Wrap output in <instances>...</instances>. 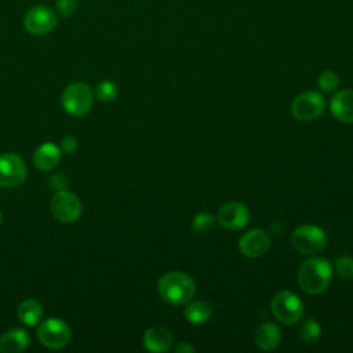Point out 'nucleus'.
Instances as JSON below:
<instances>
[{
    "label": "nucleus",
    "instance_id": "obj_18",
    "mask_svg": "<svg viewBox=\"0 0 353 353\" xmlns=\"http://www.w3.org/2000/svg\"><path fill=\"white\" fill-rule=\"evenodd\" d=\"M43 316L41 305L34 299H26L18 306V317L26 325H36Z\"/></svg>",
    "mask_w": 353,
    "mask_h": 353
},
{
    "label": "nucleus",
    "instance_id": "obj_2",
    "mask_svg": "<svg viewBox=\"0 0 353 353\" xmlns=\"http://www.w3.org/2000/svg\"><path fill=\"white\" fill-rule=\"evenodd\" d=\"M160 296L171 305H185L194 295L196 285L193 279L182 272H170L157 281Z\"/></svg>",
    "mask_w": 353,
    "mask_h": 353
},
{
    "label": "nucleus",
    "instance_id": "obj_1",
    "mask_svg": "<svg viewBox=\"0 0 353 353\" xmlns=\"http://www.w3.org/2000/svg\"><path fill=\"white\" fill-rule=\"evenodd\" d=\"M332 277V266L324 258H310L301 263L298 269V283L309 294H320L327 290Z\"/></svg>",
    "mask_w": 353,
    "mask_h": 353
},
{
    "label": "nucleus",
    "instance_id": "obj_5",
    "mask_svg": "<svg viewBox=\"0 0 353 353\" xmlns=\"http://www.w3.org/2000/svg\"><path fill=\"white\" fill-rule=\"evenodd\" d=\"M272 312L281 323L294 324L303 314V303L295 294L281 291L272 299Z\"/></svg>",
    "mask_w": 353,
    "mask_h": 353
},
{
    "label": "nucleus",
    "instance_id": "obj_27",
    "mask_svg": "<svg viewBox=\"0 0 353 353\" xmlns=\"http://www.w3.org/2000/svg\"><path fill=\"white\" fill-rule=\"evenodd\" d=\"M175 352H182V353H190V352H194V347L189 343V342H181L179 345H176L175 347Z\"/></svg>",
    "mask_w": 353,
    "mask_h": 353
},
{
    "label": "nucleus",
    "instance_id": "obj_9",
    "mask_svg": "<svg viewBox=\"0 0 353 353\" xmlns=\"http://www.w3.org/2000/svg\"><path fill=\"white\" fill-rule=\"evenodd\" d=\"M58 23V18L54 10L44 7V6H36L23 17V26L25 29L34 36L47 34L51 30L55 29Z\"/></svg>",
    "mask_w": 353,
    "mask_h": 353
},
{
    "label": "nucleus",
    "instance_id": "obj_14",
    "mask_svg": "<svg viewBox=\"0 0 353 353\" xmlns=\"http://www.w3.org/2000/svg\"><path fill=\"white\" fill-rule=\"evenodd\" d=\"M59 160H61V149L52 142L41 143L33 154L34 165L43 171H50L55 168Z\"/></svg>",
    "mask_w": 353,
    "mask_h": 353
},
{
    "label": "nucleus",
    "instance_id": "obj_17",
    "mask_svg": "<svg viewBox=\"0 0 353 353\" xmlns=\"http://www.w3.org/2000/svg\"><path fill=\"white\" fill-rule=\"evenodd\" d=\"M254 341L256 347L262 350H273L279 346L281 341V334L280 330L276 324L273 323H263L259 325L255 331Z\"/></svg>",
    "mask_w": 353,
    "mask_h": 353
},
{
    "label": "nucleus",
    "instance_id": "obj_25",
    "mask_svg": "<svg viewBox=\"0 0 353 353\" xmlns=\"http://www.w3.org/2000/svg\"><path fill=\"white\" fill-rule=\"evenodd\" d=\"M55 7H57V11L61 17H70L76 7H77V0H57L55 1Z\"/></svg>",
    "mask_w": 353,
    "mask_h": 353
},
{
    "label": "nucleus",
    "instance_id": "obj_19",
    "mask_svg": "<svg viewBox=\"0 0 353 353\" xmlns=\"http://www.w3.org/2000/svg\"><path fill=\"white\" fill-rule=\"evenodd\" d=\"M212 314L211 306L204 301L190 302L185 309V317L193 324H203L210 320Z\"/></svg>",
    "mask_w": 353,
    "mask_h": 353
},
{
    "label": "nucleus",
    "instance_id": "obj_20",
    "mask_svg": "<svg viewBox=\"0 0 353 353\" xmlns=\"http://www.w3.org/2000/svg\"><path fill=\"white\" fill-rule=\"evenodd\" d=\"M321 328L313 319H306L299 328V336L305 343H316L320 338Z\"/></svg>",
    "mask_w": 353,
    "mask_h": 353
},
{
    "label": "nucleus",
    "instance_id": "obj_7",
    "mask_svg": "<svg viewBox=\"0 0 353 353\" xmlns=\"http://www.w3.org/2000/svg\"><path fill=\"white\" fill-rule=\"evenodd\" d=\"M325 108V101L316 91H305L299 94L291 103V113L301 121H309L319 117Z\"/></svg>",
    "mask_w": 353,
    "mask_h": 353
},
{
    "label": "nucleus",
    "instance_id": "obj_11",
    "mask_svg": "<svg viewBox=\"0 0 353 353\" xmlns=\"http://www.w3.org/2000/svg\"><path fill=\"white\" fill-rule=\"evenodd\" d=\"M216 221L225 229L234 230L244 228L250 221L248 208L237 201H229L221 205L216 214Z\"/></svg>",
    "mask_w": 353,
    "mask_h": 353
},
{
    "label": "nucleus",
    "instance_id": "obj_10",
    "mask_svg": "<svg viewBox=\"0 0 353 353\" xmlns=\"http://www.w3.org/2000/svg\"><path fill=\"white\" fill-rule=\"evenodd\" d=\"M28 170L25 161L17 153H4L0 156V186L14 188L26 178Z\"/></svg>",
    "mask_w": 353,
    "mask_h": 353
},
{
    "label": "nucleus",
    "instance_id": "obj_13",
    "mask_svg": "<svg viewBox=\"0 0 353 353\" xmlns=\"http://www.w3.org/2000/svg\"><path fill=\"white\" fill-rule=\"evenodd\" d=\"M330 110L339 121L353 123V90L336 92L330 102Z\"/></svg>",
    "mask_w": 353,
    "mask_h": 353
},
{
    "label": "nucleus",
    "instance_id": "obj_6",
    "mask_svg": "<svg viewBox=\"0 0 353 353\" xmlns=\"http://www.w3.org/2000/svg\"><path fill=\"white\" fill-rule=\"evenodd\" d=\"M70 328L69 325L61 320V319H47L44 320L39 330H37V338L39 341L51 349H59L69 343L70 341Z\"/></svg>",
    "mask_w": 353,
    "mask_h": 353
},
{
    "label": "nucleus",
    "instance_id": "obj_4",
    "mask_svg": "<svg viewBox=\"0 0 353 353\" xmlns=\"http://www.w3.org/2000/svg\"><path fill=\"white\" fill-rule=\"evenodd\" d=\"M63 109L73 116L85 114L92 105V92L84 83H72L62 94Z\"/></svg>",
    "mask_w": 353,
    "mask_h": 353
},
{
    "label": "nucleus",
    "instance_id": "obj_21",
    "mask_svg": "<svg viewBox=\"0 0 353 353\" xmlns=\"http://www.w3.org/2000/svg\"><path fill=\"white\" fill-rule=\"evenodd\" d=\"M119 94V90H117V85L113 83V81H102L97 85L95 88V95L98 99H101L102 102H110L113 101Z\"/></svg>",
    "mask_w": 353,
    "mask_h": 353
},
{
    "label": "nucleus",
    "instance_id": "obj_16",
    "mask_svg": "<svg viewBox=\"0 0 353 353\" xmlns=\"http://www.w3.org/2000/svg\"><path fill=\"white\" fill-rule=\"evenodd\" d=\"M30 342L29 334L22 328L8 330L0 336V352L18 353L23 352Z\"/></svg>",
    "mask_w": 353,
    "mask_h": 353
},
{
    "label": "nucleus",
    "instance_id": "obj_8",
    "mask_svg": "<svg viewBox=\"0 0 353 353\" xmlns=\"http://www.w3.org/2000/svg\"><path fill=\"white\" fill-rule=\"evenodd\" d=\"M51 212L62 223H72L81 215V203L69 190H59L51 200Z\"/></svg>",
    "mask_w": 353,
    "mask_h": 353
},
{
    "label": "nucleus",
    "instance_id": "obj_23",
    "mask_svg": "<svg viewBox=\"0 0 353 353\" xmlns=\"http://www.w3.org/2000/svg\"><path fill=\"white\" fill-rule=\"evenodd\" d=\"M317 84L319 87L325 91V92H332L338 88L339 85V79L338 76L332 72V70H324L320 73L319 79H317Z\"/></svg>",
    "mask_w": 353,
    "mask_h": 353
},
{
    "label": "nucleus",
    "instance_id": "obj_22",
    "mask_svg": "<svg viewBox=\"0 0 353 353\" xmlns=\"http://www.w3.org/2000/svg\"><path fill=\"white\" fill-rule=\"evenodd\" d=\"M214 216L208 212H199L194 218H193V230L197 233V234H204V233H208L212 226H214Z\"/></svg>",
    "mask_w": 353,
    "mask_h": 353
},
{
    "label": "nucleus",
    "instance_id": "obj_12",
    "mask_svg": "<svg viewBox=\"0 0 353 353\" xmlns=\"http://www.w3.org/2000/svg\"><path fill=\"white\" fill-rule=\"evenodd\" d=\"M239 248L248 258L262 256L270 248V236L263 229H252L241 236Z\"/></svg>",
    "mask_w": 353,
    "mask_h": 353
},
{
    "label": "nucleus",
    "instance_id": "obj_24",
    "mask_svg": "<svg viewBox=\"0 0 353 353\" xmlns=\"http://www.w3.org/2000/svg\"><path fill=\"white\" fill-rule=\"evenodd\" d=\"M336 273L342 279H353V258L349 255H341L335 259Z\"/></svg>",
    "mask_w": 353,
    "mask_h": 353
},
{
    "label": "nucleus",
    "instance_id": "obj_15",
    "mask_svg": "<svg viewBox=\"0 0 353 353\" xmlns=\"http://www.w3.org/2000/svg\"><path fill=\"white\" fill-rule=\"evenodd\" d=\"M171 343L172 335L164 327H150L143 334V345L150 352H165Z\"/></svg>",
    "mask_w": 353,
    "mask_h": 353
},
{
    "label": "nucleus",
    "instance_id": "obj_28",
    "mask_svg": "<svg viewBox=\"0 0 353 353\" xmlns=\"http://www.w3.org/2000/svg\"><path fill=\"white\" fill-rule=\"evenodd\" d=\"M0 223H1V212H0Z\"/></svg>",
    "mask_w": 353,
    "mask_h": 353
},
{
    "label": "nucleus",
    "instance_id": "obj_26",
    "mask_svg": "<svg viewBox=\"0 0 353 353\" xmlns=\"http://www.w3.org/2000/svg\"><path fill=\"white\" fill-rule=\"evenodd\" d=\"M61 149L66 153H73L77 149V141L73 137H65L61 142Z\"/></svg>",
    "mask_w": 353,
    "mask_h": 353
},
{
    "label": "nucleus",
    "instance_id": "obj_3",
    "mask_svg": "<svg viewBox=\"0 0 353 353\" xmlns=\"http://www.w3.org/2000/svg\"><path fill=\"white\" fill-rule=\"evenodd\" d=\"M292 245L301 254L313 255L323 251L327 245L325 232L314 225H302L292 232Z\"/></svg>",
    "mask_w": 353,
    "mask_h": 353
}]
</instances>
